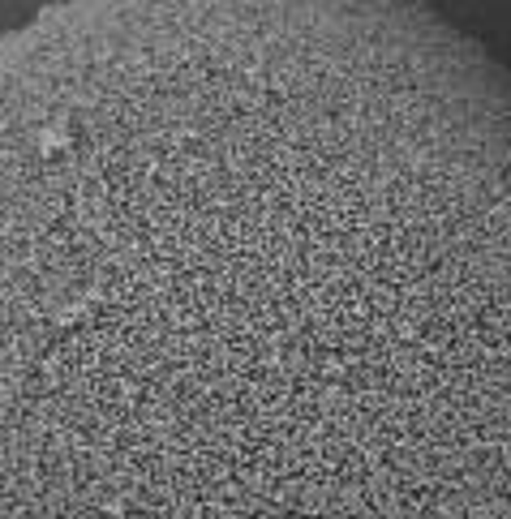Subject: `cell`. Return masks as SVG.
<instances>
[{
    "instance_id": "obj_1",
    "label": "cell",
    "mask_w": 511,
    "mask_h": 519,
    "mask_svg": "<svg viewBox=\"0 0 511 519\" xmlns=\"http://www.w3.org/2000/svg\"><path fill=\"white\" fill-rule=\"evenodd\" d=\"M0 519H511L507 69L417 0L4 31Z\"/></svg>"
}]
</instances>
